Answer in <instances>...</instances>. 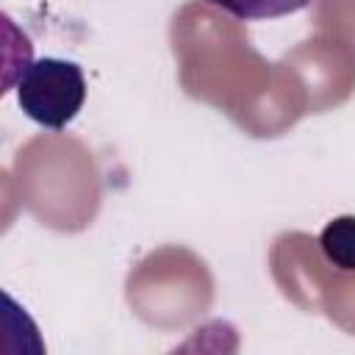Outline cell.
I'll list each match as a JSON object with an SVG mask.
<instances>
[{
    "label": "cell",
    "mask_w": 355,
    "mask_h": 355,
    "mask_svg": "<svg viewBox=\"0 0 355 355\" xmlns=\"http://www.w3.org/2000/svg\"><path fill=\"white\" fill-rule=\"evenodd\" d=\"M86 100L83 69L69 58H33L22 67L17 80V103L28 119L42 128H67Z\"/></svg>",
    "instance_id": "1"
},
{
    "label": "cell",
    "mask_w": 355,
    "mask_h": 355,
    "mask_svg": "<svg viewBox=\"0 0 355 355\" xmlns=\"http://www.w3.org/2000/svg\"><path fill=\"white\" fill-rule=\"evenodd\" d=\"M319 247L333 266L355 272V216H336L327 222L319 233Z\"/></svg>",
    "instance_id": "2"
},
{
    "label": "cell",
    "mask_w": 355,
    "mask_h": 355,
    "mask_svg": "<svg viewBox=\"0 0 355 355\" xmlns=\"http://www.w3.org/2000/svg\"><path fill=\"white\" fill-rule=\"evenodd\" d=\"M208 3L239 19H275L305 8L311 0H208Z\"/></svg>",
    "instance_id": "3"
}]
</instances>
